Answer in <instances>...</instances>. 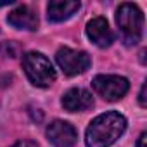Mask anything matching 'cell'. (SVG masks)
I'll return each instance as SVG.
<instances>
[{
    "mask_svg": "<svg viewBox=\"0 0 147 147\" xmlns=\"http://www.w3.org/2000/svg\"><path fill=\"white\" fill-rule=\"evenodd\" d=\"M126 130V119L116 111L99 114L87 128V147H111Z\"/></svg>",
    "mask_w": 147,
    "mask_h": 147,
    "instance_id": "obj_1",
    "label": "cell"
},
{
    "mask_svg": "<svg viewBox=\"0 0 147 147\" xmlns=\"http://www.w3.org/2000/svg\"><path fill=\"white\" fill-rule=\"evenodd\" d=\"M116 23L126 45H137L142 38L144 14L135 4H121L116 11Z\"/></svg>",
    "mask_w": 147,
    "mask_h": 147,
    "instance_id": "obj_2",
    "label": "cell"
},
{
    "mask_svg": "<svg viewBox=\"0 0 147 147\" xmlns=\"http://www.w3.org/2000/svg\"><path fill=\"white\" fill-rule=\"evenodd\" d=\"M23 69L28 80L40 88L50 87L55 80V69L52 62L40 52H28L23 55Z\"/></svg>",
    "mask_w": 147,
    "mask_h": 147,
    "instance_id": "obj_3",
    "label": "cell"
},
{
    "mask_svg": "<svg viewBox=\"0 0 147 147\" xmlns=\"http://www.w3.org/2000/svg\"><path fill=\"white\" fill-rule=\"evenodd\" d=\"M55 61H57L59 67L62 69V73L67 75V76L82 75V73H85L92 64V59H90V55L87 52L73 50L69 47L59 49L57 54H55Z\"/></svg>",
    "mask_w": 147,
    "mask_h": 147,
    "instance_id": "obj_4",
    "label": "cell"
},
{
    "mask_svg": "<svg viewBox=\"0 0 147 147\" xmlns=\"http://www.w3.org/2000/svg\"><path fill=\"white\" fill-rule=\"evenodd\" d=\"M92 88L97 95H100L106 100H119L126 95L130 83L126 78L118 75H99L92 80Z\"/></svg>",
    "mask_w": 147,
    "mask_h": 147,
    "instance_id": "obj_5",
    "label": "cell"
},
{
    "mask_svg": "<svg viewBox=\"0 0 147 147\" xmlns=\"http://www.w3.org/2000/svg\"><path fill=\"white\" fill-rule=\"evenodd\" d=\"M47 138L55 147H73L76 144L78 133L71 123L62 119H54L47 126Z\"/></svg>",
    "mask_w": 147,
    "mask_h": 147,
    "instance_id": "obj_6",
    "label": "cell"
},
{
    "mask_svg": "<svg viewBox=\"0 0 147 147\" xmlns=\"http://www.w3.org/2000/svg\"><path fill=\"white\" fill-rule=\"evenodd\" d=\"M61 104L69 113H80V111H87L94 106V97L85 88H69L62 95Z\"/></svg>",
    "mask_w": 147,
    "mask_h": 147,
    "instance_id": "obj_7",
    "label": "cell"
},
{
    "mask_svg": "<svg viewBox=\"0 0 147 147\" xmlns=\"http://www.w3.org/2000/svg\"><path fill=\"white\" fill-rule=\"evenodd\" d=\"M87 36L92 40V43H95L100 49H106L114 42V35L109 28L107 19L104 18H94L87 23Z\"/></svg>",
    "mask_w": 147,
    "mask_h": 147,
    "instance_id": "obj_8",
    "label": "cell"
},
{
    "mask_svg": "<svg viewBox=\"0 0 147 147\" xmlns=\"http://www.w3.org/2000/svg\"><path fill=\"white\" fill-rule=\"evenodd\" d=\"M7 23L18 30H28V31H35L38 28V16L36 12L28 7V5H18L14 11L9 12L7 16Z\"/></svg>",
    "mask_w": 147,
    "mask_h": 147,
    "instance_id": "obj_9",
    "label": "cell"
},
{
    "mask_svg": "<svg viewBox=\"0 0 147 147\" xmlns=\"http://www.w3.org/2000/svg\"><path fill=\"white\" fill-rule=\"evenodd\" d=\"M80 9V2H69V0H52L47 5V16L54 23H61L69 19L73 14Z\"/></svg>",
    "mask_w": 147,
    "mask_h": 147,
    "instance_id": "obj_10",
    "label": "cell"
},
{
    "mask_svg": "<svg viewBox=\"0 0 147 147\" xmlns=\"http://www.w3.org/2000/svg\"><path fill=\"white\" fill-rule=\"evenodd\" d=\"M7 50V54H4L5 57H16L18 55V52H19V47H18V43H14V42H5L2 47H0V52H5Z\"/></svg>",
    "mask_w": 147,
    "mask_h": 147,
    "instance_id": "obj_11",
    "label": "cell"
},
{
    "mask_svg": "<svg viewBox=\"0 0 147 147\" xmlns=\"http://www.w3.org/2000/svg\"><path fill=\"white\" fill-rule=\"evenodd\" d=\"M145 90H147V83H144V85H142L140 94H138V102H140V106H142V107H145V106H147V100H145Z\"/></svg>",
    "mask_w": 147,
    "mask_h": 147,
    "instance_id": "obj_12",
    "label": "cell"
},
{
    "mask_svg": "<svg viewBox=\"0 0 147 147\" xmlns=\"http://www.w3.org/2000/svg\"><path fill=\"white\" fill-rule=\"evenodd\" d=\"M11 147H38V145L35 142H31V140H19V142H16Z\"/></svg>",
    "mask_w": 147,
    "mask_h": 147,
    "instance_id": "obj_13",
    "label": "cell"
},
{
    "mask_svg": "<svg viewBox=\"0 0 147 147\" xmlns=\"http://www.w3.org/2000/svg\"><path fill=\"white\" fill-rule=\"evenodd\" d=\"M145 142H147V133L144 131V133L138 137V140H137V147H145Z\"/></svg>",
    "mask_w": 147,
    "mask_h": 147,
    "instance_id": "obj_14",
    "label": "cell"
}]
</instances>
